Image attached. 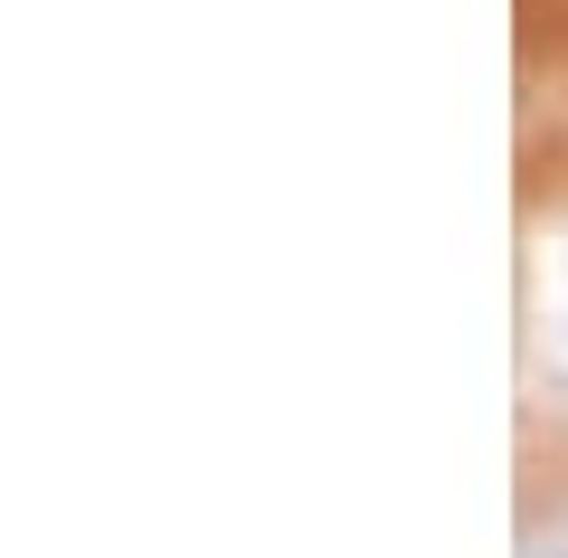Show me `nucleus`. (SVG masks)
<instances>
[{"label":"nucleus","mask_w":568,"mask_h":558,"mask_svg":"<svg viewBox=\"0 0 568 558\" xmlns=\"http://www.w3.org/2000/svg\"><path fill=\"white\" fill-rule=\"evenodd\" d=\"M521 369H530V407L568 417V209L530 227L521 256Z\"/></svg>","instance_id":"1"},{"label":"nucleus","mask_w":568,"mask_h":558,"mask_svg":"<svg viewBox=\"0 0 568 558\" xmlns=\"http://www.w3.org/2000/svg\"><path fill=\"white\" fill-rule=\"evenodd\" d=\"M521 558H568V511H559V520H530V530H521Z\"/></svg>","instance_id":"2"}]
</instances>
